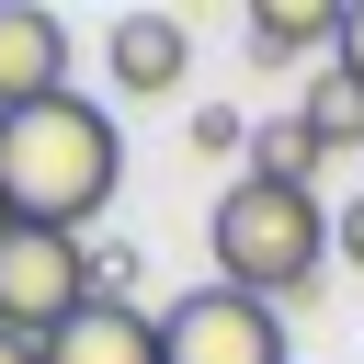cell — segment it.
Returning a JSON list of instances; mask_svg holds the SVG:
<instances>
[{
	"label": "cell",
	"mask_w": 364,
	"mask_h": 364,
	"mask_svg": "<svg viewBox=\"0 0 364 364\" xmlns=\"http://www.w3.org/2000/svg\"><path fill=\"white\" fill-rule=\"evenodd\" d=\"M296 125L318 136V159H341V148H364V80H307V102H296Z\"/></svg>",
	"instance_id": "9c48e42d"
},
{
	"label": "cell",
	"mask_w": 364,
	"mask_h": 364,
	"mask_svg": "<svg viewBox=\"0 0 364 364\" xmlns=\"http://www.w3.org/2000/svg\"><path fill=\"white\" fill-rule=\"evenodd\" d=\"M102 68H114V91H182V68H193V34H182V11H125L114 34H102Z\"/></svg>",
	"instance_id": "8992f818"
},
{
	"label": "cell",
	"mask_w": 364,
	"mask_h": 364,
	"mask_svg": "<svg viewBox=\"0 0 364 364\" xmlns=\"http://www.w3.org/2000/svg\"><path fill=\"white\" fill-rule=\"evenodd\" d=\"M250 46L262 57H318V46H341V0H250Z\"/></svg>",
	"instance_id": "ba28073f"
},
{
	"label": "cell",
	"mask_w": 364,
	"mask_h": 364,
	"mask_svg": "<svg viewBox=\"0 0 364 364\" xmlns=\"http://www.w3.org/2000/svg\"><path fill=\"white\" fill-rule=\"evenodd\" d=\"M330 68H341V80H364V0H341V46H330Z\"/></svg>",
	"instance_id": "7c38bea8"
},
{
	"label": "cell",
	"mask_w": 364,
	"mask_h": 364,
	"mask_svg": "<svg viewBox=\"0 0 364 364\" xmlns=\"http://www.w3.org/2000/svg\"><path fill=\"white\" fill-rule=\"evenodd\" d=\"M46 364H159V318H148L136 296H91V307L46 341Z\"/></svg>",
	"instance_id": "52a82bcc"
},
{
	"label": "cell",
	"mask_w": 364,
	"mask_h": 364,
	"mask_svg": "<svg viewBox=\"0 0 364 364\" xmlns=\"http://www.w3.org/2000/svg\"><path fill=\"white\" fill-rule=\"evenodd\" d=\"M159 364H284V318L239 284H193L159 307Z\"/></svg>",
	"instance_id": "277c9868"
},
{
	"label": "cell",
	"mask_w": 364,
	"mask_h": 364,
	"mask_svg": "<svg viewBox=\"0 0 364 364\" xmlns=\"http://www.w3.org/2000/svg\"><path fill=\"white\" fill-rule=\"evenodd\" d=\"M307 171H318V136L284 114V125H250V182H296L307 193Z\"/></svg>",
	"instance_id": "30bf717a"
},
{
	"label": "cell",
	"mask_w": 364,
	"mask_h": 364,
	"mask_svg": "<svg viewBox=\"0 0 364 364\" xmlns=\"http://www.w3.org/2000/svg\"><path fill=\"white\" fill-rule=\"evenodd\" d=\"M205 250H216V284H239V296H307L318 284V250H330V216H318V193H296V182H228L216 193V216H205Z\"/></svg>",
	"instance_id": "7a4b0ae2"
},
{
	"label": "cell",
	"mask_w": 364,
	"mask_h": 364,
	"mask_svg": "<svg viewBox=\"0 0 364 364\" xmlns=\"http://www.w3.org/2000/svg\"><path fill=\"white\" fill-rule=\"evenodd\" d=\"M193 148H205V159H250V114H239V102H205V114H193Z\"/></svg>",
	"instance_id": "8fae6325"
},
{
	"label": "cell",
	"mask_w": 364,
	"mask_h": 364,
	"mask_svg": "<svg viewBox=\"0 0 364 364\" xmlns=\"http://www.w3.org/2000/svg\"><path fill=\"white\" fill-rule=\"evenodd\" d=\"M68 91V23L46 0H0V114Z\"/></svg>",
	"instance_id": "5b68a950"
},
{
	"label": "cell",
	"mask_w": 364,
	"mask_h": 364,
	"mask_svg": "<svg viewBox=\"0 0 364 364\" xmlns=\"http://www.w3.org/2000/svg\"><path fill=\"white\" fill-rule=\"evenodd\" d=\"M91 296H102V284H91V239H68V228H11V239H0V330H11V341L46 353Z\"/></svg>",
	"instance_id": "3957f363"
},
{
	"label": "cell",
	"mask_w": 364,
	"mask_h": 364,
	"mask_svg": "<svg viewBox=\"0 0 364 364\" xmlns=\"http://www.w3.org/2000/svg\"><path fill=\"white\" fill-rule=\"evenodd\" d=\"M0 364H46V353H34V341H11V330H0Z\"/></svg>",
	"instance_id": "5bb4252c"
},
{
	"label": "cell",
	"mask_w": 364,
	"mask_h": 364,
	"mask_svg": "<svg viewBox=\"0 0 364 364\" xmlns=\"http://www.w3.org/2000/svg\"><path fill=\"white\" fill-rule=\"evenodd\" d=\"M114 182H125V136H114V114L91 91H57V102L0 114V205H11V228L91 239V216L114 205Z\"/></svg>",
	"instance_id": "6da1fadb"
},
{
	"label": "cell",
	"mask_w": 364,
	"mask_h": 364,
	"mask_svg": "<svg viewBox=\"0 0 364 364\" xmlns=\"http://www.w3.org/2000/svg\"><path fill=\"white\" fill-rule=\"evenodd\" d=\"M0 239H11V205H0Z\"/></svg>",
	"instance_id": "9a60e30c"
},
{
	"label": "cell",
	"mask_w": 364,
	"mask_h": 364,
	"mask_svg": "<svg viewBox=\"0 0 364 364\" xmlns=\"http://www.w3.org/2000/svg\"><path fill=\"white\" fill-rule=\"evenodd\" d=\"M330 250H341V262H353V273H364V193H353V205H341V216H330Z\"/></svg>",
	"instance_id": "4fadbf2b"
}]
</instances>
